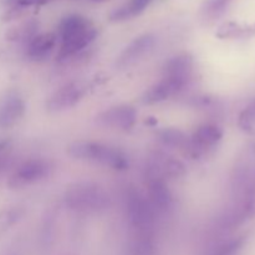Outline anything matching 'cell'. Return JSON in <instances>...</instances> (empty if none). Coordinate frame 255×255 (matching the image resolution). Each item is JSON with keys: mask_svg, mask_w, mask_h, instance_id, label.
I'll return each mask as SVG.
<instances>
[{"mask_svg": "<svg viewBox=\"0 0 255 255\" xmlns=\"http://www.w3.org/2000/svg\"><path fill=\"white\" fill-rule=\"evenodd\" d=\"M157 137H158L161 143H163L167 147H171V148L186 149L187 144L189 142V137L183 131L178 128H173V127L159 129L157 132Z\"/></svg>", "mask_w": 255, "mask_h": 255, "instance_id": "e0dca14e", "label": "cell"}, {"mask_svg": "<svg viewBox=\"0 0 255 255\" xmlns=\"http://www.w3.org/2000/svg\"><path fill=\"white\" fill-rule=\"evenodd\" d=\"M91 1H95V2H102V1H106V0H91Z\"/></svg>", "mask_w": 255, "mask_h": 255, "instance_id": "f1b7e54d", "label": "cell"}, {"mask_svg": "<svg viewBox=\"0 0 255 255\" xmlns=\"http://www.w3.org/2000/svg\"><path fill=\"white\" fill-rule=\"evenodd\" d=\"M153 117H148V119L146 120V124L148 125H157V120H152Z\"/></svg>", "mask_w": 255, "mask_h": 255, "instance_id": "83f0119b", "label": "cell"}, {"mask_svg": "<svg viewBox=\"0 0 255 255\" xmlns=\"http://www.w3.org/2000/svg\"><path fill=\"white\" fill-rule=\"evenodd\" d=\"M10 147V142L9 141H0V152L4 151L5 148Z\"/></svg>", "mask_w": 255, "mask_h": 255, "instance_id": "4316f807", "label": "cell"}, {"mask_svg": "<svg viewBox=\"0 0 255 255\" xmlns=\"http://www.w3.org/2000/svg\"><path fill=\"white\" fill-rule=\"evenodd\" d=\"M11 146H10L5 148L4 151L0 152V177L6 173L9 167L11 166Z\"/></svg>", "mask_w": 255, "mask_h": 255, "instance_id": "cb8c5ba5", "label": "cell"}, {"mask_svg": "<svg viewBox=\"0 0 255 255\" xmlns=\"http://www.w3.org/2000/svg\"><path fill=\"white\" fill-rule=\"evenodd\" d=\"M87 87L80 81H72L64 85L54 92L46 101L49 112H62L76 106L86 94Z\"/></svg>", "mask_w": 255, "mask_h": 255, "instance_id": "52a82bcc", "label": "cell"}, {"mask_svg": "<svg viewBox=\"0 0 255 255\" xmlns=\"http://www.w3.org/2000/svg\"><path fill=\"white\" fill-rule=\"evenodd\" d=\"M65 203L70 209L80 213H99L109 208L110 198L102 187L90 182H81L66 189Z\"/></svg>", "mask_w": 255, "mask_h": 255, "instance_id": "3957f363", "label": "cell"}, {"mask_svg": "<svg viewBox=\"0 0 255 255\" xmlns=\"http://www.w3.org/2000/svg\"><path fill=\"white\" fill-rule=\"evenodd\" d=\"M137 120L136 110L128 105L115 106L96 116V122L105 127H114L128 131L134 126Z\"/></svg>", "mask_w": 255, "mask_h": 255, "instance_id": "9c48e42d", "label": "cell"}, {"mask_svg": "<svg viewBox=\"0 0 255 255\" xmlns=\"http://www.w3.org/2000/svg\"><path fill=\"white\" fill-rule=\"evenodd\" d=\"M233 0H204L202 5V16L206 21H216L218 20Z\"/></svg>", "mask_w": 255, "mask_h": 255, "instance_id": "44dd1931", "label": "cell"}, {"mask_svg": "<svg viewBox=\"0 0 255 255\" xmlns=\"http://www.w3.org/2000/svg\"><path fill=\"white\" fill-rule=\"evenodd\" d=\"M184 87H186V85L181 84V82L162 77L161 81L154 84L153 86H151L144 92L143 96H142V102L144 105L159 104V102L166 101L169 97L179 94Z\"/></svg>", "mask_w": 255, "mask_h": 255, "instance_id": "4fadbf2b", "label": "cell"}, {"mask_svg": "<svg viewBox=\"0 0 255 255\" xmlns=\"http://www.w3.org/2000/svg\"><path fill=\"white\" fill-rule=\"evenodd\" d=\"M247 242L246 236L233 237L217 243L207 255H239Z\"/></svg>", "mask_w": 255, "mask_h": 255, "instance_id": "d6986e66", "label": "cell"}, {"mask_svg": "<svg viewBox=\"0 0 255 255\" xmlns=\"http://www.w3.org/2000/svg\"><path fill=\"white\" fill-rule=\"evenodd\" d=\"M51 167L45 159L32 158L22 162L7 179L10 189H21L30 184L42 181L50 174Z\"/></svg>", "mask_w": 255, "mask_h": 255, "instance_id": "5b68a950", "label": "cell"}, {"mask_svg": "<svg viewBox=\"0 0 255 255\" xmlns=\"http://www.w3.org/2000/svg\"><path fill=\"white\" fill-rule=\"evenodd\" d=\"M57 44V35L54 32H45L32 37L26 46V56L31 61H44L51 55Z\"/></svg>", "mask_w": 255, "mask_h": 255, "instance_id": "5bb4252c", "label": "cell"}, {"mask_svg": "<svg viewBox=\"0 0 255 255\" xmlns=\"http://www.w3.org/2000/svg\"><path fill=\"white\" fill-rule=\"evenodd\" d=\"M61 45L57 57L69 59L86 49L97 36V30L87 17L80 14H71L60 21L59 35Z\"/></svg>", "mask_w": 255, "mask_h": 255, "instance_id": "6da1fadb", "label": "cell"}, {"mask_svg": "<svg viewBox=\"0 0 255 255\" xmlns=\"http://www.w3.org/2000/svg\"><path fill=\"white\" fill-rule=\"evenodd\" d=\"M67 153L79 161L104 164L116 171H126L128 168V158L121 149L99 142L76 141L67 147Z\"/></svg>", "mask_w": 255, "mask_h": 255, "instance_id": "7a4b0ae2", "label": "cell"}, {"mask_svg": "<svg viewBox=\"0 0 255 255\" xmlns=\"http://www.w3.org/2000/svg\"><path fill=\"white\" fill-rule=\"evenodd\" d=\"M223 138V131L219 126L213 124H206L199 126L189 137L186 147V153L192 158H201L211 153Z\"/></svg>", "mask_w": 255, "mask_h": 255, "instance_id": "8992f818", "label": "cell"}, {"mask_svg": "<svg viewBox=\"0 0 255 255\" xmlns=\"http://www.w3.org/2000/svg\"><path fill=\"white\" fill-rule=\"evenodd\" d=\"M193 72V57L191 54H179L164 64L163 77L186 85L191 80Z\"/></svg>", "mask_w": 255, "mask_h": 255, "instance_id": "7c38bea8", "label": "cell"}, {"mask_svg": "<svg viewBox=\"0 0 255 255\" xmlns=\"http://www.w3.org/2000/svg\"><path fill=\"white\" fill-rule=\"evenodd\" d=\"M219 39H248L255 35L254 24H241L236 21H227L217 30Z\"/></svg>", "mask_w": 255, "mask_h": 255, "instance_id": "2e32d148", "label": "cell"}, {"mask_svg": "<svg viewBox=\"0 0 255 255\" xmlns=\"http://www.w3.org/2000/svg\"><path fill=\"white\" fill-rule=\"evenodd\" d=\"M128 255H156V244L153 236L133 234L127 248Z\"/></svg>", "mask_w": 255, "mask_h": 255, "instance_id": "ac0fdd59", "label": "cell"}, {"mask_svg": "<svg viewBox=\"0 0 255 255\" xmlns=\"http://www.w3.org/2000/svg\"><path fill=\"white\" fill-rule=\"evenodd\" d=\"M126 211L133 234L153 236L156 211L148 199L134 187H129L126 192Z\"/></svg>", "mask_w": 255, "mask_h": 255, "instance_id": "277c9868", "label": "cell"}, {"mask_svg": "<svg viewBox=\"0 0 255 255\" xmlns=\"http://www.w3.org/2000/svg\"><path fill=\"white\" fill-rule=\"evenodd\" d=\"M156 44V37L152 34L139 35L134 40H132L124 49V51L117 57L116 66L119 69H127L132 65L141 61L144 56L153 50Z\"/></svg>", "mask_w": 255, "mask_h": 255, "instance_id": "ba28073f", "label": "cell"}, {"mask_svg": "<svg viewBox=\"0 0 255 255\" xmlns=\"http://www.w3.org/2000/svg\"><path fill=\"white\" fill-rule=\"evenodd\" d=\"M151 1L152 0H129L126 4L112 10L109 15V19L114 22L126 21L143 12Z\"/></svg>", "mask_w": 255, "mask_h": 255, "instance_id": "9a60e30c", "label": "cell"}, {"mask_svg": "<svg viewBox=\"0 0 255 255\" xmlns=\"http://www.w3.org/2000/svg\"><path fill=\"white\" fill-rule=\"evenodd\" d=\"M238 125L244 132H252L255 128V100L241 112Z\"/></svg>", "mask_w": 255, "mask_h": 255, "instance_id": "603a6c76", "label": "cell"}, {"mask_svg": "<svg viewBox=\"0 0 255 255\" xmlns=\"http://www.w3.org/2000/svg\"><path fill=\"white\" fill-rule=\"evenodd\" d=\"M37 27H39V22H36L35 20H29V21L24 22L20 26L11 27L6 32V39L10 40V41L29 42L32 37L36 36Z\"/></svg>", "mask_w": 255, "mask_h": 255, "instance_id": "ffe728a7", "label": "cell"}, {"mask_svg": "<svg viewBox=\"0 0 255 255\" xmlns=\"http://www.w3.org/2000/svg\"><path fill=\"white\" fill-rule=\"evenodd\" d=\"M50 0H6L9 6H19L22 9H27L30 6H37V5L46 4Z\"/></svg>", "mask_w": 255, "mask_h": 255, "instance_id": "d4e9b609", "label": "cell"}, {"mask_svg": "<svg viewBox=\"0 0 255 255\" xmlns=\"http://www.w3.org/2000/svg\"><path fill=\"white\" fill-rule=\"evenodd\" d=\"M25 10L26 9H22V7L19 6H9V9L5 11V14L2 15V20L4 21H11V20L17 19L20 17L21 15H24Z\"/></svg>", "mask_w": 255, "mask_h": 255, "instance_id": "484cf974", "label": "cell"}, {"mask_svg": "<svg viewBox=\"0 0 255 255\" xmlns=\"http://www.w3.org/2000/svg\"><path fill=\"white\" fill-rule=\"evenodd\" d=\"M25 211L20 207L15 208H6L0 211V236L6 233L11 227H14L17 222L21 221Z\"/></svg>", "mask_w": 255, "mask_h": 255, "instance_id": "7402d4cb", "label": "cell"}, {"mask_svg": "<svg viewBox=\"0 0 255 255\" xmlns=\"http://www.w3.org/2000/svg\"><path fill=\"white\" fill-rule=\"evenodd\" d=\"M25 102L17 92L10 91L0 102V128H10L21 120Z\"/></svg>", "mask_w": 255, "mask_h": 255, "instance_id": "8fae6325", "label": "cell"}, {"mask_svg": "<svg viewBox=\"0 0 255 255\" xmlns=\"http://www.w3.org/2000/svg\"><path fill=\"white\" fill-rule=\"evenodd\" d=\"M148 188V201L156 213H167L173 203V197L166 183V179L159 177H146Z\"/></svg>", "mask_w": 255, "mask_h": 255, "instance_id": "30bf717a", "label": "cell"}]
</instances>
